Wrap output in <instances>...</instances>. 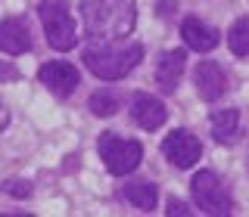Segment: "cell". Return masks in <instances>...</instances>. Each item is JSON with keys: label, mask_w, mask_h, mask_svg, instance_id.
<instances>
[{"label": "cell", "mask_w": 249, "mask_h": 217, "mask_svg": "<svg viewBox=\"0 0 249 217\" xmlns=\"http://www.w3.org/2000/svg\"><path fill=\"white\" fill-rule=\"evenodd\" d=\"M81 59L100 81H122L143 59V46L134 41L122 44V37H90V44L81 50Z\"/></svg>", "instance_id": "6da1fadb"}, {"label": "cell", "mask_w": 249, "mask_h": 217, "mask_svg": "<svg viewBox=\"0 0 249 217\" xmlns=\"http://www.w3.org/2000/svg\"><path fill=\"white\" fill-rule=\"evenodd\" d=\"M84 31L90 37H124L134 31V0H81Z\"/></svg>", "instance_id": "7a4b0ae2"}, {"label": "cell", "mask_w": 249, "mask_h": 217, "mask_svg": "<svg viewBox=\"0 0 249 217\" xmlns=\"http://www.w3.org/2000/svg\"><path fill=\"white\" fill-rule=\"evenodd\" d=\"M37 16H41V22H44L47 44H50L53 50L66 53L78 44L75 19H72V10H69L66 0H41V3H37Z\"/></svg>", "instance_id": "3957f363"}, {"label": "cell", "mask_w": 249, "mask_h": 217, "mask_svg": "<svg viewBox=\"0 0 249 217\" xmlns=\"http://www.w3.org/2000/svg\"><path fill=\"white\" fill-rule=\"evenodd\" d=\"M97 149H100L103 165L109 168V174H115V177H124L131 170H137L140 161H143V146L137 140H124L119 134H103Z\"/></svg>", "instance_id": "277c9868"}, {"label": "cell", "mask_w": 249, "mask_h": 217, "mask_svg": "<svg viewBox=\"0 0 249 217\" xmlns=\"http://www.w3.org/2000/svg\"><path fill=\"white\" fill-rule=\"evenodd\" d=\"M190 192H193V202L199 205V211H206V214H231L233 211L231 192L215 170H199L190 180Z\"/></svg>", "instance_id": "5b68a950"}, {"label": "cell", "mask_w": 249, "mask_h": 217, "mask_svg": "<svg viewBox=\"0 0 249 217\" xmlns=\"http://www.w3.org/2000/svg\"><path fill=\"white\" fill-rule=\"evenodd\" d=\"M37 81H41L53 96L66 99V96H72V93L78 90L81 75H78V68L72 65V62H44V65L37 68Z\"/></svg>", "instance_id": "8992f818"}, {"label": "cell", "mask_w": 249, "mask_h": 217, "mask_svg": "<svg viewBox=\"0 0 249 217\" xmlns=\"http://www.w3.org/2000/svg\"><path fill=\"white\" fill-rule=\"evenodd\" d=\"M162 155H165L175 168L187 170V168H193L199 161L202 143L190 134V130H175V134H168L165 140H162Z\"/></svg>", "instance_id": "52a82bcc"}, {"label": "cell", "mask_w": 249, "mask_h": 217, "mask_svg": "<svg viewBox=\"0 0 249 217\" xmlns=\"http://www.w3.org/2000/svg\"><path fill=\"white\" fill-rule=\"evenodd\" d=\"M193 84H196L199 99H206V103H218V99L228 93V75H224V68L218 65V62H212V59H206V62L196 65Z\"/></svg>", "instance_id": "ba28073f"}, {"label": "cell", "mask_w": 249, "mask_h": 217, "mask_svg": "<svg viewBox=\"0 0 249 217\" xmlns=\"http://www.w3.org/2000/svg\"><path fill=\"white\" fill-rule=\"evenodd\" d=\"M131 118H134L137 127H143V130H156V127H162L168 118V108L162 99H156L150 96V93H137L134 99H131Z\"/></svg>", "instance_id": "9c48e42d"}, {"label": "cell", "mask_w": 249, "mask_h": 217, "mask_svg": "<svg viewBox=\"0 0 249 217\" xmlns=\"http://www.w3.org/2000/svg\"><path fill=\"white\" fill-rule=\"evenodd\" d=\"M181 37H184V44L190 46V50H196V53H209V50H215V46L221 44V31L206 25V22L196 19V16H187L181 22Z\"/></svg>", "instance_id": "30bf717a"}, {"label": "cell", "mask_w": 249, "mask_h": 217, "mask_svg": "<svg viewBox=\"0 0 249 217\" xmlns=\"http://www.w3.org/2000/svg\"><path fill=\"white\" fill-rule=\"evenodd\" d=\"M184 68H187V53L184 50H165L156 62V84H159L162 93H175L178 84L184 78Z\"/></svg>", "instance_id": "8fae6325"}, {"label": "cell", "mask_w": 249, "mask_h": 217, "mask_svg": "<svg viewBox=\"0 0 249 217\" xmlns=\"http://www.w3.org/2000/svg\"><path fill=\"white\" fill-rule=\"evenodd\" d=\"M31 50V31L25 19H3L0 22V53L6 56H22Z\"/></svg>", "instance_id": "7c38bea8"}, {"label": "cell", "mask_w": 249, "mask_h": 217, "mask_svg": "<svg viewBox=\"0 0 249 217\" xmlns=\"http://www.w3.org/2000/svg\"><path fill=\"white\" fill-rule=\"evenodd\" d=\"M209 121H212V137L218 143H224V146L237 143V137H240V112L237 108H215Z\"/></svg>", "instance_id": "4fadbf2b"}, {"label": "cell", "mask_w": 249, "mask_h": 217, "mask_svg": "<svg viewBox=\"0 0 249 217\" xmlns=\"http://www.w3.org/2000/svg\"><path fill=\"white\" fill-rule=\"evenodd\" d=\"M122 196L131 202V205L137 208V211H143V214H150L153 208H156V202H159V192H156V183L150 180H137V183H124V189H122Z\"/></svg>", "instance_id": "5bb4252c"}, {"label": "cell", "mask_w": 249, "mask_h": 217, "mask_svg": "<svg viewBox=\"0 0 249 217\" xmlns=\"http://www.w3.org/2000/svg\"><path fill=\"white\" fill-rule=\"evenodd\" d=\"M88 108H90L93 115H97V118H112V115L122 108V93H119V90H109V87H103V90L90 93Z\"/></svg>", "instance_id": "9a60e30c"}, {"label": "cell", "mask_w": 249, "mask_h": 217, "mask_svg": "<svg viewBox=\"0 0 249 217\" xmlns=\"http://www.w3.org/2000/svg\"><path fill=\"white\" fill-rule=\"evenodd\" d=\"M228 46L233 56H249V16L237 19L228 31Z\"/></svg>", "instance_id": "2e32d148"}, {"label": "cell", "mask_w": 249, "mask_h": 217, "mask_svg": "<svg viewBox=\"0 0 249 217\" xmlns=\"http://www.w3.org/2000/svg\"><path fill=\"white\" fill-rule=\"evenodd\" d=\"M3 192H10L13 199H28L31 196V183L28 180H6L3 183Z\"/></svg>", "instance_id": "e0dca14e"}, {"label": "cell", "mask_w": 249, "mask_h": 217, "mask_svg": "<svg viewBox=\"0 0 249 217\" xmlns=\"http://www.w3.org/2000/svg\"><path fill=\"white\" fill-rule=\"evenodd\" d=\"M22 72L13 65V62H6V59H0V81H19Z\"/></svg>", "instance_id": "ac0fdd59"}, {"label": "cell", "mask_w": 249, "mask_h": 217, "mask_svg": "<svg viewBox=\"0 0 249 217\" xmlns=\"http://www.w3.org/2000/svg\"><path fill=\"white\" fill-rule=\"evenodd\" d=\"M178 13V3L175 0H159V19H171Z\"/></svg>", "instance_id": "d6986e66"}, {"label": "cell", "mask_w": 249, "mask_h": 217, "mask_svg": "<svg viewBox=\"0 0 249 217\" xmlns=\"http://www.w3.org/2000/svg\"><path fill=\"white\" fill-rule=\"evenodd\" d=\"M165 211L175 217V214H190V208H187L181 199H168V208H165Z\"/></svg>", "instance_id": "ffe728a7"}, {"label": "cell", "mask_w": 249, "mask_h": 217, "mask_svg": "<svg viewBox=\"0 0 249 217\" xmlns=\"http://www.w3.org/2000/svg\"><path fill=\"white\" fill-rule=\"evenodd\" d=\"M6 124H10V108H6V103L0 99V130H3Z\"/></svg>", "instance_id": "44dd1931"}]
</instances>
